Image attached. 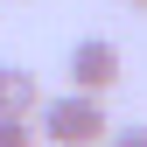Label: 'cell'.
I'll return each mask as SVG.
<instances>
[{
  "instance_id": "obj_1",
  "label": "cell",
  "mask_w": 147,
  "mask_h": 147,
  "mask_svg": "<svg viewBox=\"0 0 147 147\" xmlns=\"http://www.w3.org/2000/svg\"><path fill=\"white\" fill-rule=\"evenodd\" d=\"M35 126H42L56 147H98L112 119H105L98 91H63V98H42V105H35Z\"/></svg>"
},
{
  "instance_id": "obj_2",
  "label": "cell",
  "mask_w": 147,
  "mask_h": 147,
  "mask_svg": "<svg viewBox=\"0 0 147 147\" xmlns=\"http://www.w3.org/2000/svg\"><path fill=\"white\" fill-rule=\"evenodd\" d=\"M119 77H126L119 42H105V35H84V42L70 49V91H112Z\"/></svg>"
},
{
  "instance_id": "obj_3",
  "label": "cell",
  "mask_w": 147,
  "mask_h": 147,
  "mask_svg": "<svg viewBox=\"0 0 147 147\" xmlns=\"http://www.w3.org/2000/svg\"><path fill=\"white\" fill-rule=\"evenodd\" d=\"M35 105H42V84H35V70H21V63H0V112H21V119H35Z\"/></svg>"
},
{
  "instance_id": "obj_4",
  "label": "cell",
  "mask_w": 147,
  "mask_h": 147,
  "mask_svg": "<svg viewBox=\"0 0 147 147\" xmlns=\"http://www.w3.org/2000/svg\"><path fill=\"white\" fill-rule=\"evenodd\" d=\"M0 147H35V126L21 112H0Z\"/></svg>"
},
{
  "instance_id": "obj_5",
  "label": "cell",
  "mask_w": 147,
  "mask_h": 147,
  "mask_svg": "<svg viewBox=\"0 0 147 147\" xmlns=\"http://www.w3.org/2000/svg\"><path fill=\"white\" fill-rule=\"evenodd\" d=\"M105 147H147V126H105Z\"/></svg>"
},
{
  "instance_id": "obj_6",
  "label": "cell",
  "mask_w": 147,
  "mask_h": 147,
  "mask_svg": "<svg viewBox=\"0 0 147 147\" xmlns=\"http://www.w3.org/2000/svg\"><path fill=\"white\" fill-rule=\"evenodd\" d=\"M126 7H133V14H147V0H126Z\"/></svg>"
}]
</instances>
